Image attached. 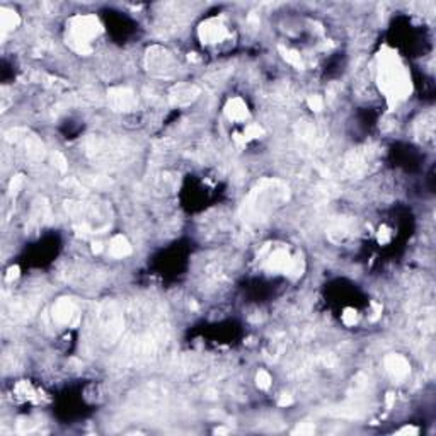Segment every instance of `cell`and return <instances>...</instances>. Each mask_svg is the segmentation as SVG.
Masks as SVG:
<instances>
[{
  "instance_id": "obj_15",
  "label": "cell",
  "mask_w": 436,
  "mask_h": 436,
  "mask_svg": "<svg viewBox=\"0 0 436 436\" xmlns=\"http://www.w3.org/2000/svg\"><path fill=\"white\" fill-rule=\"evenodd\" d=\"M307 102H309V107L312 111H322V107H324V99L321 97V95H310Z\"/></svg>"
},
{
  "instance_id": "obj_12",
  "label": "cell",
  "mask_w": 436,
  "mask_h": 436,
  "mask_svg": "<svg viewBox=\"0 0 436 436\" xmlns=\"http://www.w3.org/2000/svg\"><path fill=\"white\" fill-rule=\"evenodd\" d=\"M281 53H283V58L286 60V63H290L295 68H304V60H302V55L295 49H285L281 48Z\"/></svg>"
},
{
  "instance_id": "obj_6",
  "label": "cell",
  "mask_w": 436,
  "mask_h": 436,
  "mask_svg": "<svg viewBox=\"0 0 436 436\" xmlns=\"http://www.w3.org/2000/svg\"><path fill=\"white\" fill-rule=\"evenodd\" d=\"M225 114L230 121H246V118L249 116L247 111V104L242 101L240 97H234L227 102L225 106Z\"/></svg>"
},
{
  "instance_id": "obj_7",
  "label": "cell",
  "mask_w": 436,
  "mask_h": 436,
  "mask_svg": "<svg viewBox=\"0 0 436 436\" xmlns=\"http://www.w3.org/2000/svg\"><path fill=\"white\" fill-rule=\"evenodd\" d=\"M385 367H387V370L392 373L394 377H397V379L406 377L409 373L408 360L402 358V356H399V355H390L389 358L385 360Z\"/></svg>"
},
{
  "instance_id": "obj_21",
  "label": "cell",
  "mask_w": 436,
  "mask_h": 436,
  "mask_svg": "<svg viewBox=\"0 0 436 436\" xmlns=\"http://www.w3.org/2000/svg\"><path fill=\"white\" fill-rule=\"evenodd\" d=\"M92 251H94V252H101V251H102V244H101V242H97V244H94V247H92Z\"/></svg>"
},
{
  "instance_id": "obj_2",
  "label": "cell",
  "mask_w": 436,
  "mask_h": 436,
  "mask_svg": "<svg viewBox=\"0 0 436 436\" xmlns=\"http://www.w3.org/2000/svg\"><path fill=\"white\" fill-rule=\"evenodd\" d=\"M101 32V24L94 15H77L70 22V43L80 53L90 51V41Z\"/></svg>"
},
{
  "instance_id": "obj_16",
  "label": "cell",
  "mask_w": 436,
  "mask_h": 436,
  "mask_svg": "<svg viewBox=\"0 0 436 436\" xmlns=\"http://www.w3.org/2000/svg\"><path fill=\"white\" fill-rule=\"evenodd\" d=\"M356 321H358V315H356V312L353 309H348L346 312L343 314V322H344V326H355L356 324Z\"/></svg>"
},
{
  "instance_id": "obj_1",
  "label": "cell",
  "mask_w": 436,
  "mask_h": 436,
  "mask_svg": "<svg viewBox=\"0 0 436 436\" xmlns=\"http://www.w3.org/2000/svg\"><path fill=\"white\" fill-rule=\"evenodd\" d=\"M379 85L385 97L392 102L404 101L411 94V78L404 65L394 53H380L379 56Z\"/></svg>"
},
{
  "instance_id": "obj_9",
  "label": "cell",
  "mask_w": 436,
  "mask_h": 436,
  "mask_svg": "<svg viewBox=\"0 0 436 436\" xmlns=\"http://www.w3.org/2000/svg\"><path fill=\"white\" fill-rule=\"evenodd\" d=\"M73 315H75L73 305L66 300L58 302V304L55 305V309H53V317H55L60 324H68Z\"/></svg>"
},
{
  "instance_id": "obj_19",
  "label": "cell",
  "mask_w": 436,
  "mask_h": 436,
  "mask_svg": "<svg viewBox=\"0 0 436 436\" xmlns=\"http://www.w3.org/2000/svg\"><path fill=\"white\" fill-rule=\"evenodd\" d=\"M295 433H314V426L307 428V426H298L297 430H295Z\"/></svg>"
},
{
  "instance_id": "obj_4",
  "label": "cell",
  "mask_w": 436,
  "mask_h": 436,
  "mask_svg": "<svg viewBox=\"0 0 436 436\" xmlns=\"http://www.w3.org/2000/svg\"><path fill=\"white\" fill-rule=\"evenodd\" d=\"M109 102L114 109H131L135 106V94L131 92L126 87H118V89H111L109 90Z\"/></svg>"
},
{
  "instance_id": "obj_8",
  "label": "cell",
  "mask_w": 436,
  "mask_h": 436,
  "mask_svg": "<svg viewBox=\"0 0 436 436\" xmlns=\"http://www.w3.org/2000/svg\"><path fill=\"white\" fill-rule=\"evenodd\" d=\"M130 252H131V246L124 235H116V237H113V240H111V244H109V254L111 256L121 259V257H126Z\"/></svg>"
},
{
  "instance_id": "obj_17",
  "label": "cell",
  "mask_w": 436,
  "mask_h": 436,
  "mask_svg": "<svg viewBox=\"0 0 436 436\" xmlns=\"http://www.w3.org/2000/svg\"><path fill=\"white\" fill-rule=\"evenodd\" d=\"M389 239H390V235H389V230H380V234H379V240L382 244H385V242H389Z\"/></svg>"
},
{
  "instance_id": "obj_20",
  "label": "cell",
  "mask_w": 436,
  "mask_h": 436,
  "mask_svg": "<svg viewBox=\"0 0 436 436\" xmlns=\"http://www.w3.org/2000/svg\"><path fill=\"white\" fill-rule=\"evenodd\" d=\"M404 433H409V435H418V430L416 428H404V430L399 431V435H404Z\"/></svg>"
},
{
  "instance_id": "obj_10",
  "label": "cell",
  "mask_w": 436,
  "mask_h": 436,
  "mask_svg": "<svg viewBox=\"0 0 436 436\" xmlns=\"http://www.w3.org/2000/svg\"><path fill=\"white\" fill-rule=\"evenodd\" d=\"M198 94V90L191 85H177L176 87V95H172V101L176 104H188L194 99V95Z\"/></svg>"
},
{
  "instance_id": "obj_14",
  "label": "cell",
  "mask_w": 436,
  "mask_h": 436,
  "mask_svg": "<svg viewBox=\"0 0 436 436\" xmlns=\"http://www.w3.org/2000/svg\"><path fill=\"white\" fill-rule=\"evenodd\" d=\"M256 384L259 389H269L271 387V375L264 370H259L256 375Z\"/></svg>"
},
{
  "instance_id": "obj_3",
  "label": "cell",
  "mask_w": 436,
  "mask_h": 436,
  "mask_svg": "<svg viewBox=\"0 0 436 436\" xmlns=\"http://www.w3.org/2000/svg\"><path fill=\"white\" fill-rule=\"evenodd\" d=\"M198 34H199V39L206 44L222 43V41L227 38V27L223 26V22L220 19H210L201 24Z\"/></svg>"
},
{
  "instance_id": "obj_13",
  "label": "cell",
  "mask_w": 436,
  "mask_h": 436,
  "mask_svg": "<svg viewBox=\"0 0 436 436\" xmlns=\"http://www.w3.org/2000/svg\"><path fill=\"white\" fill-rule=\"evenodd\" d=\"M264 135V130L256 123H251L246 126V131H244V138L246 140H254V138H261Z\"/></svg>"
},
{
  "instance_id": "obj_11",
  "label": "cell",
  "mask_w": 436,
  "mask_h": 436,
  "mask_svg": "<svg viewBox=\"0 0 436 436\" xmlns=\"http://www.w3.org/2000/svg\"><path fill=\"white\" fill-rule=\"evenodd\" d=\"M19 24V15L15 14L14 10L9 9H2V27L3 31H10V29H15Z\"/></svg>"
},
{
  "instance_id": "obj_5",
  "label": "cell",
  "mask_w": 436,
  "mask_h": 436,
  "mask_svg": "<svg viewBox=\"0 0 436 436\" xmlns=\"http://www.w3.org/2000/svg\"><path fill=\"white\" fill-rule=\"evenodd\" d=\"M293 263H295V259L290 257L288 252L283 251V249H280V251H275L271 256L268 257V263L266 264H268V268L275 273H292Z\"/></svg>"
},
{
  "instance_id": "obj_18",
  "label": "cell",
  "mask_w": 436,
  "mask_h": 436,
  "mask_svg": "<svg viewBox=\"0 0 436 436\" xmlns=\"http://www.w3.org/2000/svg\"><path fill=\"white\" fill-rule=\"evenodd\" d=\"M292 402H293L292 397H290V396H283V397L280 399V402H278V404H280L281 408H285V406H290Z\"/></svg>"
}]
</instances>
